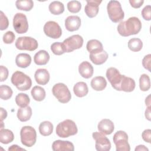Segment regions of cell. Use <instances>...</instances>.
<instances>
[{
  "label": "cell",
  "mask_w": 151,
  "mask_h": 151,
  "mask_svg": "<svg viewBox=\"0 0 151 151\" xmlns=\"http://www.w3.org/2000/svg\"><path fill=\"white\" fill-rule=\"evenodd\" d=\"M142 28V23L140 19L136 17H130L126 21L120 22L117 26L119 34L123 37H128L137 34Z\"/></svg>",
  "instance_id": "cell-1"
},
{
  "label": "cell",
  "mask_w": 151,
  "mask_h": 151,
  "mask_svg": "<svg viewBox=\"0 0 151 151\" xmlns=\"http://www.w3.org/2000/svg\"><path fill=\"white\" fill-rule=\"evenodd\" d=\"M78 129L74 121L66 119L60 122L56 127V134L60 137L65 138L77 134Z\"/></svg>",
  "instance_id": "cell-2"
},
{
  "label": "cell",
  "mask_w": 151,
  "mask_h": 151,
  "mask_svg": "<svg viewBox=\"0 0 151 151\" xmlns=\"http://www.w3.org/2000/svg\"><path fill=\"white\" fill-rule=\"evenodd\" d=\"M11 83L19 90L26 91L29 89L32 85L31 78L20 71L14 72L11 78Z\"/></svg>",
  "instance_id": "cell-3"
},
{
  "label": "cell",
  "mask_w": 151,
  "mask_h": 151,
  "mask_svg": "<svg viewBox=\"0 0 151 151\" xmlns=\"http://www.w3.org/2000/svg\"><path fill=\"white\" fill-rule=\"evenodd\" d=\"M107 11L109 18L113 22H120L124 18V11L118 1H110L107 6Z\"/></svg>",
  "instance_id": "cell-4"
},
{
  "label": "cell",
  "mask_w": 151,
  "mask_h": 151,
  "mask_svg": "<svg viewBox=\"0 0 151 151\" xmlns=\"http://www.w3.org/2000/svg\"><path fill=\"white\" fill-rule=\"evenodd\" d=\"M21 142L27 147L32 146L36 142L37 133L34 128L30 126H25L22 127L20 131Z\"/></svg>",
  "instance_id": "cell-5"
},
{
  "label": "cell",
  "mask_w": 151,
  "mask_h": 151,
  "mask_svg": "<svg viewBox=\"0 0 151 151\" xmlns=\"http://www.w3.org/2000/svg\"><path fill=\"white\" fill-rule=\"evenodd\" d=\"M52 92L58 101L61 103H68L71 98L69 89L64 83H59L55 84L52 88Z\"/></svg>",
  "instance_id": "cell-6"
},
{
  "label": "cell",
  "mask_w": 151,
  "mask_h": 151,
  "mask_svg": "<svg viewBox=\"0 0 151 151\" xmlns=\"http://www.w3.org/2000/svg\"><path fill=\"white\" fill-rule=\"evenodd\" d=\"M113 140L116 145V151H129L130 150L128 143V135L125 132L117 131L114 134Z\"/></svg>",
  "instance_id": "cell-7"
},
{
  "label": "cell",
  "mask_w": 151,
  "mask_h": 151,
  "mask_svg": "<svg viewBox=\"0 0 151 151\" xmlns=\"http://www.w3.org/2000/svg\"><path fill=\"white\" fill-rule=\"evenodd\" d=\"M62 44L65 52H70L82 47L83 38L80 35H73L64 40Z\"/></svg>",
  "instance_id": "cell-8"
},
{
  "label": "cell",
  "mask_w": 151,
  "mask_h": 151,
  "mask_svg": "<svg viewBox=\"0 0 151 151\" xmlns=\"http://www.w3.org/2000/svg\"><path fill=\"white\" fill-rule=\"evenodd\" d=\"M38 46L37 41L31 37H20L15 42V47L20 50L32 51L35 50Z\"/></svg>",
  "instance_id": "cell-9"
},
{
  "label": "cell",
  "mask_w": 151,
  "mask_h": 151,
  "mask_svg": "<svg viewBox=\"0 0 151 151\" xmlns=\"http://www.w3.org/2000/svg\"><path fill=\"white\" fill-rule=\"evenodd\" d=\"M13 27L18 34H24L28 29L27 17L22 13H17L13 18Z\"/></svg>",
  "instance_id": "cell-10"
},
{
  "label": "cell",
  "mask_w": 151,
  "mask_h": 151,
  "mask_svg": "<svg viewBox=\"0 0 151 151\" xmlns=\"http://www.w3.org/2000/svg\"><path fill=\"white\" fill-rule=\"evenodd\" d=\"M93 138L96 141L95 147L98 151H109L111 148L109 139L100 132H95L92 134Z\"/></svg>",
  "instance_id": "cell-11"
},
{
  "label": "cell",
  "mask_w": 151,
  "mask_h": 151,
  "mask_svg": "<svg viewBox=\"0 0 151 151\" xmlns=\"http://www.w3.org/2000/svg\"><path fill=\"white\" fill-rule=\"evenodd\" d=\"M45 34L53 39L59 38L62 34V30L58 24L53 21L47 22L44 26Z\"/></svg>",
  "instance_id": "cell-12"
},
{
  "label": "cell",
  "mask_w": 151,
  "mask_h": 151,
  "mask_svg": "<svg viewBox=\"0 0 151 151\" xmlns=\"http://www.w3.org/2000/svg\"><path fill=\"white\" fill-rule=\"evenodd\" d=\"M106 76L111 86L115 90L120 91V85L123 78V75L120 73L119 71L114 67L109 68L106 71Z\"/></svg>",
  "instance_id": "cell-13"
},
{
  "label": "cell",
  "mask_w": 151,
  "mask_h": 151,
  "mask_svg": "<svg viewBox=\"0 0 151 151\" xmlns=\"http://www.w3.org/2000/svg\"><path fill=\"white\" fill-rule=\"evenodd\" d=\"M101 3V1L96 0H88L87 4L84 8L86 14L89 18H93L96 17L99 10V5Z\"/></svg>",
  "instance_id": "cell-14"
},
{
  "label": "cell",
  "mask_w": 151,
  "mask_h": 151,
  "mask_svg": "<svg viewBox=\"0 0 151 151\" xmlns=\"http://www.w3.org/2000/svg\"><path fill=\"white\" fill-rule=\"evenodd\" d=\"M97 128L101 133L104 135H109L114 131V125L113 122L110 119H104L99 123Z\"/></svg>",
  "instance_id": "cell-15"
},
{
  "label": "cell",
  "mask_w": 151,
  "mask_h": 151,
  "mask_svg": "<svg viewBox=\"0 0 151 151\" xmlns=\"http://www.w3.org/2000/svg\"><path fill=\"white\" fill-rule=\"evenodd\" d=\"M81 19L76 15L68 17L65 20V27L68 31H75L79 29L81 26Z\"/></svg>",
  "instance_id": "cell-16"
},
{
  "label": "cell",
  "mask_w": 151,
  "mask_h": 151,
  "mask_svg": "<svg viewBox=\"0 0 151 151\" xmlns=\"http://www.w3.org/2000/svg\"><path fill=\"white\" fill-rule=\"evenodd\" d=\"M52 149L54 151H73L74 147L71 142L57 140L52 143Z\"/></svg>",
  "instance_id": "cell-17"
},
{
  "label": "cell",
  "mask_w": 151,
  "mask_h": 151,
  "mask_svg": "<svg viewBox=\"0 0 151 151\" xmlns=\"http://www.w3.org/2000/svg\"><path fill=\"white\" fill-rule=\"evenodd\" d=\"M50 74L47 70L45 68L38 69L34 74L36 82L40 85L47 84L50 80Z\"/></svg>",
  "instance_id": "cell-18"
},
{
  "label": "cell",
  "mask_w": 151,
  "mask_h": 151,
  "mask_svg": "<svg viewBox=\"0 0 151 151\" xmlns=\"http://www.w3.org/2000/svg\"><path fill=\"white\" fill-rule=\"evenodd\" d=\"M78 71L80 74L85 78H89L92 77L94 72L93 67L88 61L82 62L78 66Z\"/></svg>",
  "instance_id": "cell-19"
},
{
  "label": "cell",
  "mask_w": 151,
  "mask_h": 151,
  "mask_svg": "<svg viewBox=\"0 0 151 151\" xmlns=\"http://www.w3.org/2000/svg\"><path fill=\"white\" fill-rule=\"evenodd\" d=\"M108 54L104 50L94 53H90V59L96 65H101L104 63L108 58Z\"/></svg>",
  "instance_id": "cell-20"
},
{
  "label": "cell",
  "mask_w": 151,
  "mask_h": 151,
  "mask_svg": "<svg viewBox=\"0 0 151 151\" xmlns=\"http://www.w3.org/2000/svg\"><path fill=\"white\" fill-rule=\"evenodd\" d=\"M135 86V81L133 78L123 75V78L120 85V91L131 92L134 90Z\"/></svg>",
  "instance_id": "cell-21"
},
{
  "label": "cell",
  "mask_w": 151,
  "mask_h": 151,
  "mask_svg": "<svg viewBox=\"0 0 151 151\" xmlns=\"http://www.w3.org/2000/svg\"><path fill=\"white\" fill-rule=\"evenodd\" d=\"M31 63V57L27 53H20L18 54L15 58L17 65L21 68H27Z\"/></svg>",
  "instance_id": "cell-22"
},
{
  "label": "cell",
  "mask_w": 151,
  "mask_h": 151,
  "mask_svg": "<svg viewBox=\"0 0 151 151\" xmlns=\"http://www.w3.org/2000/svg\"><path fill=\"white\" fill-rule=\"evenodd\" d=\"M49 60L50 55L45 50H40L34 55V63L38 65L47 64Z\"/></svg>",
  "instance_id": "cell-23"
},
{
  "label": "cell",
  "mask_w": 151,
  "mask_h": 151,
  "mask_svg": "<svg viewBox=\"0 0 151 151\" xmlns=\"http://www.w3.org/2000/svg\"><path fill=\"white\" fill-rule=\"evenodd\" d=\"M73 91L75 95L78 97H84L88 92V86L85 82H78L74 86Z\"/></svg>",
  "instance_id": "cell-24"
},
{
  "label": "cell",
  "mask_w": 151,
  "mask_h": 151,
  "mask_svg": "<svg viewBox=\"0 0 151 151\" xmlns=\"http://www.w3.org/2000/svg\"><path fill=\"white\" fill-rule=\"evenodd\" d=\"M91 86L96 91L103 90L106 86L107 81L102 76H97L94 77L91 81Z\"/></svg>",
  "instance_id": "cell-25"
},
{
  "label": "cell",
  "mask_w": 151,
  "mask_h": 151,
  "mask_svg": "<svg viewBox=\"0 0 151 151\" xmlns=\"http://www.w3.org/2000/svg\"><path fill=\"white\" fill-rule=\"evenodd\" d=\"M32 116V109L31 107H21L17 111V117L21 122H27L29 120Z\"/></svg>",
  "instance_id": "cell-26"
},
{
  "label": "cell",
  "mask_w": 151,
  "mask_h": 151,
  "mask_svg": "<svg viewBox=\"0 0 151 151\" xmlns=\"http://www.w3.org/2000/svg\"><path fill=\"white\" fill-rule=\"evenodd\" d=\"M86 48L90 53H94L103 50L101 42L97 40H90L88 41Z\"/></svg>",
  "instance_id": "cell-27"
},
{
  "label": "cell",
  "mask_w": 151,
  "mask_h": 151,
  "mask_svg": "<svg viewBox=\"0 0 151 151\" xmlns=\"http://www.w3.org/2000/svg\"><path fill=\"white\" fill-rule=\"evenodd\" d=\"M14 139L13 132L9 129H2L0 130V142L3 144H8Z\"/></svg>",
  "instance_id": "cell-28"
},
{
  "label": "cell",
  "mask_w": 151,
  "mask_h": 151,
  "mask_svg": "<svg viewBox=\"0 0 151 151\" xmlns=\"http://www.w3.org/2000/svg\"><path fill=\"white\" fill-rule=\"evenodd\" d=\"M48 9L52 14L60 15L64 12V6L61 2L55 1L50 4Z\"/></svg>",
  "instance_id": "cell-29"
},
{
  "label": "cell",
  "mask_w": 151,
  "mask_h": 151,
  "mask_svg": "<svg viewBox=\"0 0 151 151\" xmlns=\"http://www.w3.org/2000/svg\"><path fill=\"white\" fill-rule=\"evenodd\" d=\"M33 99L38 101H42L45 97V91L40 86H34L31 91Z\"/></svg>",
  "instance_id": "cell-30"
},
{
  "label": "cell",
  "mask_w": 151,
  "mask_h": 151,
  "mask_svg": "<svg viewBox=\"0 0 151 151\" xmlns=\"http://www.w3.org/2000/svg\"><path fill=\"white\" fill-rule=\"evenodd\" d=\"M39 132L44 136L50 135L53 132V125L49 121H44L40 123L39 126Z\"/></svg>",
  "instance_id": "cell-31"
},
{
  "label": "cell",
  "mask_w": 151,
  "mask_h": 151,
  "mask_svg": "<svg viewBox=\"0 0 151 151\" xmlns=\"http://www.w3.org/2000/svg\"><path fill=\"white\" fill-rule=\"evenodd\" d=\"M15 5L19 10L29 11L34 6V2L32 0H17Z\"/></svg>",
  "instance_id": "cell-32"
},
{
  "label": "cell",
  "mask_w": 151,
  "mask_h": 151,
  "mask_svg": "<svg viewBox=\"0 0 151 151\" xmlns=\"http://www.w3.org/2000/svg\"><path fill=\"white\" fill-rule=\"evenodd\" d=\"M15 102L20 107H25L29 103L30 99L27 94L21 93L18 94L15 97Z\"/></svg>",
  "instance_id": "cell-33"
},
{
  "label": "cell",
  "mask_w": 151,
  "mask_h": 151,
  "mask_svg": "<svg viewBox=\"0 0 151 151\" xmlns=\"http://www.w3.org/2000/svg\"><path fill=\"white\" fill-rule=\"evenodd\" d=\"M129 48L134 52H137L142 50L143 47V42L140 38H133L128 42Z\"/></svg>",
  "instance_id": "cell-34"
},
{
  "label": "cell",
  "mask_w": 151,
  "mask_h": 151,
  "mask_svg": "<svg viewBox=\"0 0 151 151\" xmlns=\"http://www.w3.org/2000/svg\"><path fill=\"white\" fill-rule=\"evenodd\" d=\"M139 87L143 91H146L149 90L150 87V80L148 75L143 74L140 76L139 78Z\"/></svg>",
  "instance_id": "cell-35"
},
{
  "label": "cell",
  "mask_w": 151,
  "mask_h": 151,
  "mask_svg": "<svg viewBox=\"0 0 151 151\" xmlns=\"http://www.w3.org/2000/svg\"><path fill=\"white\" fill-rule=\"evenodd\" d=\"M13 91L11 88L6 85H1L0 86V97L1 99L6 100L9 99L12 95Z\"/></svg>",
  "instance_id": "cell-36"
},
{
  "label": "cell",
  "mask_w": 151,
  "mask_h": 151,
  "mask_svg": "<svg viewBox=\"0 0 151 151\" xmlns=\"http://www.w3.org/2000/svg\"><path fill=\"white\" fill-rule=\"evenodd\" d=\"M81 8V4L78 1H71L67 4L68 10L72 13L78 12Z\"/></svg>",
  "instance_id": "cell-37"
},
{
  "label": "cell",
  "mask_w": 151,
  "mask_h": 151,
  "mask_svg": "<svg viewBox=\"0 0 151 151\" xmlns=\"http://www.w3.org/2000/svg\"><path fill=\"white\" fill-rule=\"evenodd\" d=\"M51 50L55 55H60L65 53L63 44L60 42H55L52 44L51 45Z\"/></svg>",
  "instance_id": "cell-38"
},
{
  "label": "cell",
  "mask_w": 151,
  "mask_h": 151,
  "mask_svg": "<svg viewBox=\"0 0 151 151\" xmlns=\"http://www.w3.org/2000/svg\"><path fill=\"white\" fill-rule=\"evenodd\" d=\"M15 38V35L12 31H8L5 32L3 35V41L5 44H11L12 43Z\"/></svg>",
  "instance_id": "cell-39"
},
{
  "label": "cell",
  "mask_w": 151,
  "mask_h": 151,
  "mask_svg": "<svg viewBox=\"0 0 151 151\" xmlns=\"http://www.w3.org/2000/svg\"><path fill=\"white\" fill-rule=\"evenodd\" d=\"M0 18H1V21H0V29L1 31L6 29L8 25H9V22L8 18L4 14L2 11L0 12Z\"/></svg>",
  "instance_id": "cell-40"
},
{
  "label": "cell",
  "mask_w": 151,
  "mask_h": 151,
  "mask_svg": "<svg viewBox=\"0 0 151 151\" xmlns=\"http://www.w3.org/2000/svg\"><path fill=\"white\" fill-rule=\"evenodd\" d=\"M142 15L144 19L150 21L151 19V6L150 5H146L142 11Z\"/></svg>",
  "instance_id": "cell-41"
},
{
  "label": "cell",
  "mask_w": 151,
  "mask_h": 151,
  "mask_svg": "<svg viewBox=\"0 0 151 151\" xmlns=\"http://www.w3.org/2000/svg\"><path fill=\"white\" fill-rule=\"evenodd\" d=\"M151 54H147L144 57L142 60V65L147 70L149 71H150L151 67Z\"/></svg>",
  "instance_id": "cell-42"
},
{
  "label": "cell",
  "mask_w": 151,
  "mask_h": 151,
  "mask_svg": "<svg viewBox=\"0 0 151 151\" xmlns=\"http://www.w3.org/2000/svg\"><path fill=\"white\" fill-rule=\"evenodd\" d=\"M8 70L6 67L1 65L0 66V76H1V81H4L6 80L8 77Z\"/></svg>",
  "instance_id": "cell-43"
},
{
  "label": "cell",
  "mask_w": 151,
  "mask_h": 151,
  "mask_svg": "<svg viewBox=\"0 0 151 151\" xmlns=\"http://www.w3.org/2000/svg\"><path fill=\"white\" fill-rule=\"evenodd\" d=\"M142 139L144 141L147 143H150L151 140V130L150 129H146L145 130L142 134Z\"/></svg>",
  "instance_id": "cell-44"
},
{
  "label": "cell",
  "mask_w": 151,
  "mask_h": 151,
  "mask_svg": "<svg viewBox=\"0 0 151 151\" xmlns=\"http://www.w3.org/2000/svg\"><path fill=\"white\" fill-rule=\"evenodd\" d=\"M129 2L131 6L134 8H140L144 2L143 0H130Z\"/></svg>",
  "instance_id": "cell-45"
},
{
  "label": "cell",
  "mask_w": 151,
  "mask_h": 151,
  "mask_svg": "<svg viewBox=\"0 0 151 151\" xmlns=\"http://www.w3.org/2000/svg\"><path fill=\"white\" fill-rule=\"evenodd\" d=\"M7 116V112L2 107L1 108V121L2 122L4 119H5Z\"/></svg>",
  "instance_id": "cell-46"
},
{
  "label": "cell",
  "mask_w": 151,
  "mask_h": 151,
  "mask_svg": "<svg viewBox=\"0 0 151 151\" xmlns=\"http://www.w3.org/2000/svg\"><path fill=\"white\" fill-rule=\"evenodd\" d=\"M8 150H25V149L19 147L17 145H13L8 148Z\"/></svg>",
  "instance_id": "cell-47"
},
{
  "label": "cell",
  "mask_w": 151,
  "mask_h": 151,
  "mask_svg": "<svg viewBox=\"0 0 151 151\" xmlns=\"http://www.w3.org/2000/svg\"><path fill=\"white\" fill-rule=\"evenodd\" d=\"M145 117L148 120H150V106L147 107L145 111Z\"/></svg>",
  "instance_id": "cell-48"
},
{
  "label": "cell",
  "mask_w": 151,
  "mask_h": 151,
  "mask_svg": "<svg viewBox=\"0 0 151 151\" xmlns=\"http://www.w3.org/2000/svg\"><path fill=\"white\" fill-rule=\"evenodd\" d=\"M142 150V151H148L149 149L144 145H139L135 148V151Z\"/></svg>",
  "instance_id": "cell-49"
},
{
  "label": "cell",
  "mask_w": 151,
  "mask_h": 151,
  "mask_svg": "<svg viewBox=\"0 0 151 151\" xmlns=\"http://www.w3.org/2000/svg\"><path fill=\"white\" fill-rule=\"evenodd\" d=\"M150 96L149 95V96L146 98V100H145V103H146V105L147 107H150Z\"/></svg>",
  "instance_id": "cell-50"
}]
</instances>
